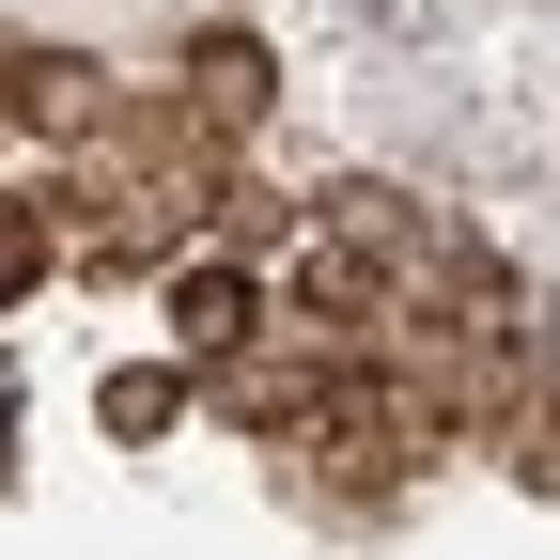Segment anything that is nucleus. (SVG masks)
Here are the masks:
<instances>
[{
	"label": "nucleus",
	"instance_id": "20e7f679",
	"mask_svg": "<svg viewBox=\"0 0 560 560\" xmlns=\"http://www.w3.org/2000/svg\"><path fill=\"white\" fill-rule=\"evenodd\" d=\"M172 405H187V374H109V436H172Z\"/></svg>",
	"mask_w": 560,
	"mask_h": 560
},
{
	"label": "nucleus",
	"instance_id": "39448f33",
	"mask_svg": "<svg viewBox=\"0 0 560 560\" xmlns=\"http://www.w3.org/2000/svg\"><path fill=\"white\" fill-rule=\"evenodd\" d=\"M514 467H545V482H560V405H545V436H514Z\"/></svg>",
	"mask_w": 560,
	"mask_h": 560
},
{
	"label": "nucleus",
	"instance_id": "f03ea898",
	"mask_svg": "<svg viewBox=\"0 0 560 560\" xmlns=\"http://www.w3.org/2000/svg\"><path fill=\"white\" fill-rule=\"evenodd\" d=\"M265 94H280V79H265V47H249V32H202V47H187V109L219 125V140H249Z\"/></svg>",
	"mask_w": 560,
	"mask_h": 560
},
{
	"label": "nucleus",
	"instance_id": "7ed1b4c3",
	"mask_svg": "<svg viewBox=\"0 0 560 560\" xmlns=\"http://www.w3.org/2000/svg\"><path fill=\"white\" fill-rule=\"evenodd\" d=\"M16 109H32V140H79V125L109 109V79H94V62H62V47H32V62H16Z\"/></svg>",
	"mask_w": 560,
	"mask_h": 560
},
{
	"label": "nucleus",
	"instance_id": "f257e3e1",
	"mask_svg": "<svg viewBox=\"0 0 560 560\" xmlns=\"http://www.w3.org/2000/svg\"><path fill=\"white\" fill-rule=\"evenodd\" d=\"M249 327H265V280L249 265H187L172 280V342H187V359H234Z\"/></svg>",
	"mask_w": 560,
	"mask_h": 560
}]
</instances>
